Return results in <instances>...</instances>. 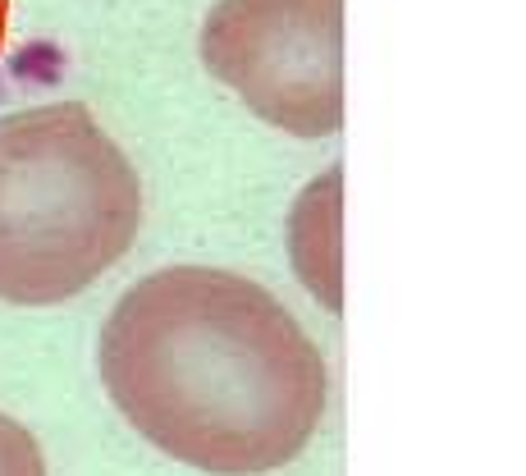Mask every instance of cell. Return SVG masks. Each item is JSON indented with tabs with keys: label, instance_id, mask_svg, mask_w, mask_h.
Instances as JSON below:
<instances>
[{
	"label": "cell",
	"instance_id": "6da1fadb",
	"mask_svg": "<svg viewBox=\"0 0 526 476\" xmlns=\"http://www.w3.org/2000/svg\"><path fill=\"white\" fill-rule=\"evenodd\" d=\"M97 367L124 422L206 476L293 463L330 394L289 307L215 266H170L133 284L101 330Z\"/></svg>",
	"mask_w": 526,
	"mask_h": 476
},
{
	"label": "cell",
	"instance_id": "7a4b0ae2",
	"mask_svg": "<svg viewBox=\"0 0 526 476\" xmlns=\"http://www.w3.org/2000/svg\"><path fill=\"white\" fill-rule=\"evenodd\" d=\"M142 188L83 101L0 115V303L78 298L138 238Z\"/></svg>",
	"mask_w": 526,
	"mask_h": 476
},
{
	"label": "cell",
	"instance_id": "3957f363",
	"mask_svg": "<svg viewBox=\"0 0 526 476\" xmlns=\"http://www.w3.org/2000/svg\"><path fill=\"white\" fill-rule=\"evenodd\" d=\"M202 65L266 124L325 138L344 124V0H220Z\"/></svg>",
	"mask_w": 526,
	"mask_h": 476
},
{
	"label": "cell",
	"instance_id": "277c9868",
	"mask_svg": "<svg viewBox=\"0 0 526 476\" xmlns=\"http://www.w3.org/2000/svg\"><path fill=\"white\" fill-rule=\"evenodd\" d=\"M0 476H46V458L33 431H23L5 412H0Z\"/></svg>",
	"mask_w": 526,
	"mask_h": 476
}]
</instances>
